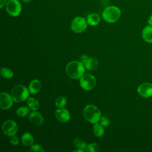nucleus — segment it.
<instances>
[{
	"label": "nucleus",
	"instance_id": "nucleus-31",
	"mask_svg": "<svg viewBox=\"0 0 152 152\" xmlns=\"http://www.w3.org/2000/svg\"><path fill=\"white\" fill-rule=\"evenodd\" d=\"M74 151H75V152H84L85 151L84 150H82V149H75Z\"/></svg>",
	"mask_w": 152,
	"mask_h": 152
},
{
	"label": "nucleus",
	"instance_id": "nucleus-14",
	"mask_svg": "<svg viewBox=\"0 0 152 152\" xmlns=\"http://www.w3.org/2000/svg\"><path fill=\"white\" fill-rule=\"evenodd\" d=\"M41 83L38 80H33L31 81L28 86V90L31 94H36L40 91L41 89Z\"/></svg>",
	"mask_w": 152,
	"mask_h": 152
},
{
	"label": "nucleus",
	"instance_id": "nucleus-7",
	"mask_svg": "<svg viewBox=\"0 0 152 152\" xmlns=\"http://www.w3.org/2000/svg\"><path fill=\"white\" fill-rule=\"evenodd\" d=\"M96 84V78L91 74H84L80 78V84L85 90H90L93 89Z\"/></svg>",
	"mask_w": 152,
	"mask_h": 152
},
{
	"label": "nucleus",
	"instance_id": "nucleus-18",
	"mask_svg": "<svg viewBox=\"0 0 152 152\" xmlns=\"http://www.w3.org/2000/svg\"><path fill=\"white\" fill-rule=\"evenodd\" d=\"M73 145L76 149H82L84 151L87 150L88 145L87 143L85 141L80 140L79 138H77L74 139L73 141Z\"/></svg>",
	"mask_w": 152,
	"mask_h": 152
},
{
	"label": "nucleus",
	"instance_id": "nucleus-5",
	"mask_svg": "<svg viewBox=\"0 0 152 152\" xmlns=\"http://www.w3.org/2000/svg\"><path fill=\"white\" fill-rule=\"evenodd\" d=\"M87 21L84 17H76L71 23V30L76 33H81L83 32L87 27Z\"/></svg>",
	"mask_w": 152,
	"mask_h": 152
},
{
	"label": "nucleus",
	"instance_id": "nucleus-9",
	"mask_svg": "<svg viewBox=\"0 0 152 152\" xmlns=\"http://www.w3.org/2000/svg\"><path fill=\"white\" fill-rule=\"evenodd\" d=\"M139 95L144 98H148L152 96V84L144 83L140 84L137 89Z\"/></svg>",
	"mask_w": 152,
	"mask_h": 152
},
{
	"label": "nucleus",
	"instance_id": "nucleus-25",
	"mask_svg": "<svg viewBox=\"0 0 152 152\" xmlns=\"http://www.w3.org/2000/svg\"><path fill=\"white\" fill-rule=\"evenodd\" d=\"M30 150L32 151H37V152H42L44 151L43 148L41 145L39 144H33L31 145Z\"/></svg>",
	"mask_w": 152,
	"mask_h": 152
},
{
	"label": "nucleus",
	"instance_id": "nucleus-23",
	"mask_svg": "<svg viewBox=\"0 0 152 152\" xmlns=\"http://www.w3.org/2000/svg\"><path fill=\"white\" fill-rule=\"evenodd\" d=\"M30 109V108H29ZM29 109L26 106H21L17 109V114L20 117H24L28 115L29 112Z\"/></svg>",
	"mask_w": 152,
	"mask_h": 152
},
{
	"label": "nucleus",
	"instance_id": "nucleus-30",
	"mask_svg": "<svg viewBox=\"0 0 152 152\" xmlns=\"http://www.w3.org/2000/svg\"><path fill=\"white\" fill-rule=\"evenodd\" d=\"M147 22H148V25L152 26V14L150 15V17L147 20Z\"/></svg>",
	"mask_w": 152,
	"mask_h": 152
},
{
	"label": "nucleus",
	"instance_id": "nucleus-1",
	"mask_svg": "<svg viewBox=\"0 0 152 152\" xmlns=\"http://www.w3.org/2000/svg\"><path fill=\"white\" fill-rule=\"evenodd\" d=\"M65 71L66 74L72 79H78L84 74V65L78 61L69 62L66 66Z\"/></svg>",
	"mask_w": 152,
	"mask_h": 152
},
{
	"label": "nucleus",
	"instance_id": "nucleus-13",
	"mask_svg": "<svg viewBox=\"0 0 152 152\" xmlns=\"http://www.w3.org/2000/svg\"><path fill=\"white\" fill-rule=\"evenodd\" d=\"M142 37L145 42L152 43V26L148 25L144 27L142 31Z\"/></svg>",
	"mask_w": 152,
	"mask_h": 152
},
{
	"label": "nucleus",
	"instance_id": "nucleus-27",
	"mask_svg": "<svg viewBox=\"0 0 152 152\" xmlns=\"http://www.w3.org/2000/svg\"><path fill=\"white\" fill-rule=\"evenodd\" d=\"M10 142L12 145H16L18 144L19 140H18V137L14 135L13 136H11V138L10 139Z\"/></svg>",
	"mask_w": 152,
	"mask_h": 152
},
{
	"label": "nucleus",
	"instance_id": "nucleus-32",
	"mask_svg": "<svg viewBox=\"0 0 152 152\" xmlns=\"http://www.w3.org/2000/svg\"><path fill=\"white\" fill-rule=\"evenodd\" d=\"M31 0H22V1H23L25 3H28V2H30Z\"/></svg>",
	"mask_w": 152,
	"mask_h": 152
},
{
	"label": "nucleus",
	"instance_id": "nucleus-10",
	"mask_svg": "<svg viewBox=\"0 0 152 152\" xmlns=\"http://www.w3.org/2000/svg\"><path fill=\"white\" fill-rule=\"evenodd\" d=\"M13 99L8 93L2 92L0 94V107L3 110L10 109L12 105Z\"/></svg>",
	"mask_w": 152,
	"mask_h": 152
},
{
	"label": "nucleus",
	"instance_id": "nucleus-4",
	"mask_svg": "<svg viewBox=\"0 0 152 152\" xmlns=\"http://www.w3.org/2000/svg\"><path fill=\"white\" fill-rule=\"evenodd\" d=\"M11 96L13 101L21 102L27 100L29 96V90L22 84L15 86L11 92Z\"/></svg>",
	"mask_w": 152,
	"mask_h": 152
},
{
	"label": "nucleus",
	"instance_id": "nucleus-28",
	"mask_svg": "<svg viewBox=\"0 0 152 152\" xmlns=\"http://www.w3.org/2000/svg\"><path fill=\"white\" fill-rule=\"evenodd\" d=\"M88 58L87 55H82V56L80 57V62L81 63H82V64L84 65V64H86V62H87V61L88 60Z\"/></svg>",
	"mask_w": 152,
	"mask_h": 152
},
{
	"label": "nucleus",
	"instance_id": "nucleus-15",
	"mask_svg": "<svg viewBox=\"0 0 152 152\" xmlns=\"http://www.w3.org/2000/svg\"><path fill=\"white\" fill-rule=\"evenodd\" d=\"M87 21L88 24L91 26H95L99 24L100 21V16L96 13H91L87 17Z\"/></svg>",
	"mask_w": 152,
	"mask_h": 152
},
{
	"label": "nucleus",
	"instance_id": "nucleus-8",
	"mask_svg": "<svg viewBox=\"0 0 152 152\" xmlns=\"http://www.w3.org/2000/svg\"><path fill=\"white\" fill-rule=\"evenodd\" d=\"M2 129L4 134L8 136H13L18 131V126L15 121L7 120L3 123Z\"/></svg>",
	"mask_w": 152,
	"mask_h": 152
},
{
	"label": "nucleus",
	"instance_id": "nucleus-29",
	"mask_svg": "<svg viewBox=\"0 0 152 152\" xmlns=\"http://www.w3.org/2000/svg\"><path fill=\"white\" fill-rule=\"evenodd\" d=\"M7 2H8V0H0V7H1V8H2L5 5H6Z\"/></svg>",
	"mask_w": 152,
	"mask_h": 152
},
{
	"label": "nucleus",
	"instance_id": "nucleus-2",
	"mask_svg": "<svg viewBox=\"0 0 152 152\" xmlns=\"http://www.w3.org/2000/svg\"><path fill=\"white\" fill-rule=\"evenodd\" d=\"M83 115L87 121L95 124L100 121L101 112L97 107L93 104H88L84 109Z\"/></svg>",
	"mask_w": 152,
	"mask_h": 152
},
{
	"label": "nucleus",
	"instance_id": "nucleus-24",
	"mask_svg": "<svg viewBox=\"0 0 152 152\" xmlns=\"http://www.w3.org/2000/svg\"><path fill=\"white\" fill-rule=\"evenodd\" d=\"M100 150V146L97 143H91L87 146V150L90 152H97Z\"/></svg>",
	"mask_w": 152,
	"mask_h": 152
},
{
	"label": "nucleus",
	"instance_id": "nucleus-12",
	"mask_svg": "<svg viewBox=\"0 0 152 152\" xmlns=\"http://www.w3.org/2000/svg\"><path fill=\"white\" fill-rule=\"evenodd\" d=\"M30 122L35 125H40L44 122V119L42 115L36 110H33L28 116Z\"/></svg>",
	"mask_w": 152,
	"mask_h": 152
},
{
	"label": "nucleus",
	"instance_id": "nucleus-11",
	"mask_svg": "<svg viewBox=\"0 0 152 152\" xmlns=\"http://www.w3.org/2000/svg\"><path fill=\"white\" fill-rule=\"evenodd\" d=\"M55 115L56 118L61 122H68L71 118L69 112L65 109L59 108L55 111Z\"/></svg>",
	"mask_w": 152,
	"mask_h": 152
},
{
	"label": "nucleus",
	"instance_id": "nucleus-21",
	"mask_svg": "<svg viewBox=\"0 0 152 152\" xmlns=\"http://www.w3.org/2000/svg\"><path fill=\"white\" fill-rule=\"evenodd\" d=\"M1 75L7 79L11 78L13 77V72L8 68H2L1 69Z\"/></svg>",
	"mask_w": 152,
	"mask_h": 152
},
{
	"label": "nucleus",
	"instance_id": "nucleus-17",
	"mask_svg": "<svg viewBox=\"0 0 152 152\" xmlns=\"http://www.w3.org/2000/svg\"><path fill=\"white\" fill-rule=\"evenodd\" d=\"M98 66V61L96 58H90L84 64L85 68L88 70L96 69Z\"/></svg>",
	"mask_w": 152,
	"mask_h": 152
},
{
	"label": "nucleus",
	"instance_id": "nucleus-19",
	"mask_svg": "<svg viewBox=\"0 0 152 152\" xmlns=\"http://www.w3.org/2000/svg\"><path fill=\"white\" fill-rule=\"evenodd\" d=\"M27 104L30 109L32 110H37L40 107V104L39 101L33 97H29L27 99Z\"/></svg>",
	"mask_w": 152,
	"mask_h": 152
},
{
	"label": "nucleus",
	"instance_id": "nucleus-26",
	"mask_svg": "<svg viewBox=\"0 0 152 152\" xmlns=\"http://www.w3.org/2000/svg\"><path fill=\"white\" fill-rule=\"evenodd\" d=\"M100 124L103 126H107L109 124V120L106 116H102L100 119Z\"/></svg>",
	"mask_w": 152,
	"mask_h": 152
},
{
	"label": "nucleus",
	"instance_id": "nucleus-16",
	"mask_svg": "<svg viewBox=\"0 0 152 152\" xmlns=\"http://www.w3.org/2000/svg\"><path fill=\"white\" fill-rule=\"evenodd\" d=\"M21 141L24 145L30 146L33 145L34 138L30 132H26L21 137Z\"/></svg>",
	"mask_w": 152,
	"mask_h": 152
},
{
	"label": "nucleus",
	"instance_id": "nucleus-20",
	"mask_svg": "<svg viewBox=\"0 0 152 152\" xmlns=\"http://www.w3.org/2000/svg\"><path fill=\"white\" fill-rule=\"evenodd\" d=\"M93 132L98 137H102L104 134V130L103 126L98 122L95 123L93 126Z\"/></svg>",
	"mask_w": 152,
	"mask_h": 152
},
{
	"label": "nucleus",
	"instance_id": "nucleus-3",
	"mask_svg": "<svg viewBox=\"0 0 152 152\" xmlns=\"http://www.w3.org/2000/svg\"><path fill=\"white\" fill-rule=\"evenodd\" d=\"M121 15V11L119 7L111 5L107 7L102 12L103 18L107 23H113L117 21Z\"/></svg>",
	"mask_w": 152,
	"mask_h": 152
},
{
	"label": "nucleus",
	"instance_id": "nucleus-6",
	"mask_svg": "<svg viewBox=\"0 0 152 152\" xmlns=\"http://www.w3.org/2000/svg\"><path fill=\"white\" fill-rule=\"evenodd\" d=\"M5 7L8 14L12 17L18 16L22 10L21 4L18 0L8 1Z\"/></svg>",
	"mask_w": 152,
	"mask_h": 152
},
{
	"label": "nucleus",
	"instance_id": "nucleus-22",
	"mask_svg": "<svg viewBox=\"0 0 152 152\" xmlns=\"http://www.w3.org/2000/svg\"><path fill=\"white\" fill-rule=\"evenodd\" d=\"M67 100L64 96L58 97L55 100V106L59 108H63L65 106Z\"/></svg>",
	"mask_w": 152,
	"mask_h": 152
}]
</instances>
